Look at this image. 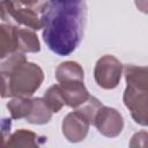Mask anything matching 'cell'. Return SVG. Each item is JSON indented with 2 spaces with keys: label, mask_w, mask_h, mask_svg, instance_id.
Segmentation results:
<instances>
[{
  "label": "cell",
  "mask_w": 148,
  "mask_h": 148,
  "mask_svg": "<svg viewBox=\"0 0 148 148\" xmlns=\"http://www.w3.org/2000/svg\"><path fill=\"white\" fill-rule=\"evenodd\" d=\"M2 98L31 97L44 81L43 69L35 62L23 61L13 69L1 72Z\"/></svg>",
  "instance_id": "2"
},
{
  "label": "cell",
  "mask_w": 148,
  "mask_h": 148,
  "mask_svg": "<svg viewBox=\"0 0 148 148\" xmlns=\"http://www.w3.org/2000/svg\"><path fill=\"white\" fill-rule=\"evenodd\" d=\"M15 1L24 7H29L36 12H42L43 7L47 2L46 0H15Z\"/></svg>",
  "instance_id": "19"
},
{
  "label": "cell",
  "mask_w": 148,
  "mask_h": 148,
  "mask_svg": "<svg viewBox=\"0 0 148 148\" xmlns=\"http://www.w3.org/2000/svg\"><path fill=\"white\" fill-rule=\"evenodd\" d=\"M16 45L17 51L23 53H36L40 51L39 39L35 30L29 28H20L16 25Z\"/></svg>",
  "instance_id": "12"
},
{
  "label": "cell",
  "mask_w": 148,
  "mask_h": 148,
  "mask_svg": "<svg viewBox=\"0 0 148 148\" xmlns=\"http://www.w3.org/2000/svg\"><path fill=\"white\" fill-rule=\"evenodd\" d=\"M90 125L91 121L81 111L75 109V111L69 112L65 116V118L62 119L61 130L64 136L69 142L76 143L86 139Z\"/></svg>",
  "instance_id": "7"
},
{
  "label": "cell",
  "mask_w": 148,
  "mask_h": 148,
  "mask_svg": "<svg viewBox=\"0 0 148 148\" xmlns=\"http://www.w3.org/2000/svg\"><path fill=\"white\" fill-rule=\"evenodd\" d=\"M123 101L131 111L133 120L142 126H148V91L139 90L130 86L126 87Z\"/></svg>",
  "instance_id": "5"
},
{
  "label": "cell",
  "mask_w": 148,
  "mask_h": 148,
  "mask_svg": "<svg viewBox=\"0 0 148 148\" xmlns=\"http://www.w3.org/2000/svg\"><path fill=\"white\" fill-rule=\"evenodd\" d=\"M123 64L112 54L102 56L94 68V77L98 87L103 89L116 88L121 79Z\"/></svg>",
  "instance_id": "4"
},
{
  "label": "cell",
  "mask_w": 148,
  "mask_h": 148,
  "mask_svg": "<svg viewBox=\"0 0 148 148\" xmlns=\"http://www.w3.org/2000/svg\"><path fill=\"white\" fill-rule=\"evenodd\" d=\"M15 51H17L16 25L12 23H2L0 25V58L3 59Z\"/></svg>",
  "instance_id": "13"
},
{
  "label": "cell",
  "mask_w": 148,
  "mask_h": 148,
  "mask_svg": "<svg viewBox=\"0 0 148 148\" xmlns=\"http://www.w3.org/2000/svg\"><path fill=\"white\" fill-rule=\"evenodd\" d=\"M32 108V98L30 97H13L7 103V109L13 119L27 118Z\"/></svg>",
  "instance_id": "15"
},
{
  "label": "cell",
  "mask_w": 148,
  "mask_h": 148,
  "mask_svg": "<svg viewBox=\"0 0 148 148\" xmlns=\"http://www.w3.org/2000/svg\"><path fill=\"white\" fill-rule=\"evenodd\" d=\"M124 74L127 86L148 91V66L125 65Z\"/></svg>",
  "instance_id": "10"
},
{
  "label": "cell",
  "mask_w": 148,
  "mask_h": 148,
  "mask_svg": "<svg viewBox=\"0 0 148 148\" xmlns=\"http://www.w3.org/2000/svg\"><path fill=\"white\" fill-rule=\"evenodd\" d=\"M40 14L46 46L60 57L73 53L83 37L86 0H47Z\"/></svg>",
  "instance_id": "1"
},
{
  "label": "cell",
  "mask_w": 148,
  "mask_h": 148,
  "mask_svg": "<svg viewBox=\"0 0 148 148\" xmlns=\"http://www.w3.org/2000/svg\"><path fill=\"white\" fill-rule=\"evenodd\" d=\"M136 8L145 14H148V0H134Z\"/></svg>",
  "instance_id": "20"
},
{
  "label": "cell",
  "mask_w": 148,
  "mask_h": 148,
  "mask_svg": "<svg viewBox=\"0 0 148 148\" xmlns=\"http://www.w3.org/2000/svg\"><path fill=\"white\" fill-rule=\"evenodd\" d=\"M1 20L7 23L14 22L18 25L32 30L43 29L42 20L38 17L37 12L20 5L15 0H2L1 1Z\"/></svg>",
  "instance_id": "3"
},
{
  "label": "cell",
  "mask_w": 148,
  "mask_h": 148,
  "mask_svg": "<svg viewBox=\"0 0 148 148\" xmlns=\"http://www.w3.org/2000/svg\"><path fill=\"white\" fill-rule=\"evenodd\" d=\"M94 125L102 135L106 138H116L124 128V118L114 108L103 105L94 119Z\"/></svg>",
  "instance_id": "6"
},
{
  "label": "cell",
  "mask_w": 148,
  "mask_h": 148,
  "mask_svg": "<svg viewBox=\"0 0 148 148\" xmlns=\"http://www.w3.org/2000/svg\"><path fill=\"white\" fill-rule=\"evenodd\" d=\"M45 136H39L35 132L28 130H17L3 141V146L8 148H36L45 141Z\"/></svg>",
  "instance_id": "9"
},
{
  "label": "cell",
  "mask_w": 148,
  "mask_h": 148,
  "mask_svg": "<svg viewBox=\"0 0 148 148\" xmlns=\"http://www.w3.org/2000/svg\"><path fill=\"white\" fill-rule=\"evenodd\" d=\"M102 106H103L102 103H101L96 97L90 96L89 99H88L84 104H82L81 106H79V108H76V109H77L79 111H81V112L91 121V124H94V119H95V117H96L98 110H99Z\"/></svg>",
  "instance_id": "17"
},
{
  "label": "cell",
  "mask_w": 148,
  "mask_h": 148,
  "mask_svg": "<svg viewBox=\"0 0 148 148\" xmlns=\"http://www.w3.org/2000/svg\"><path fill=\"white\" fill-rule=\"evenodd\" d=\"M56 79L59 83L84 81V72L82 66L76 61L61 62L56 69Z\"/></svg>",
  "instance_id": "11"
},
{
  "label": "cell",
  "mask_w": 148,
  "mask_h": 148,
  "mask_svg": "<svg viewBox=\"0 0 148 148\" xmlns=\"http://www.w3.org/2000/svg\"><path fill=\"white\" fill-rule=\"evenodd\" d=\"M52 113H53L52 110L46 104L44 98L36 97V98H32V108L30 113L27 116L25 120L30 124L44 125L51 120Z\"/></svg>",
  "instance_id": "14"
},
{
  "label": "cell",
  "mask_w": 148,
  "mask_h": 148,
  "mask_svg": "<svg viewBox=\"0 0 148 148\" xmlns=\"http://www.w3.org/2000/svg\"><path fill=\"white\" fill-rule=\"evenodd\" d=\"M130 147H148V132L140 131L134 133L131 138Z\"/></svg>",
  "instance_id": "18"
},
{
  "label": "cell",
  "mask_w": 148,
  "mask_h": 148,
  "mask_svg": "<svg viewBox=\"0 0 148 148\" xmlns=\"http://www.w3.org/2000/svg\"><path fill=\"white\" fill-rule=\"evenodd\" d=\"M43 98H44V101L46 102V104L50 106V109L52 110L53 113L59 112V111L62 109V106L66 104L59 84H53V86H51V87L44 92V97H43Z\"/></svg>",
  "instance_id": "16"
},
{
  "label": "cell",
  "mask_w": 148,
  "mask_h": 148,
  "mask_svg": "<svg viewBox=\"0 0 148 148\" xmlns=\"http://www.w3.org/2000/svg\"><path fill=\"white\" fill-rule=\"evenodd\" d=\"M59 86H60L65 103L69 108L76 109L82 104H84L90 97V94L86 88L83 81L65 82V83H59Z\"/></svg>",
  "instance_id": "8"
}]
</instances>
